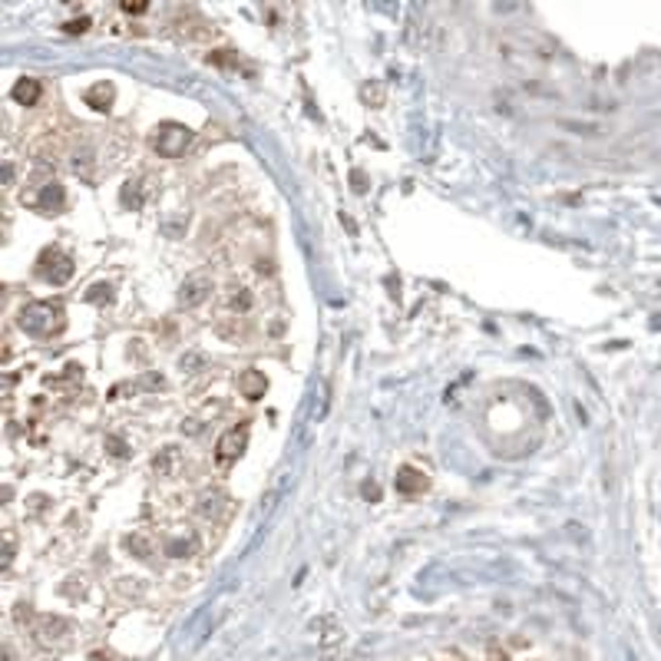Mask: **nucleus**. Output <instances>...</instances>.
I'll use <instances>...</instances> for the list:
<instances>
[{"label": "nucleus", "mask_w": 661, "mask_h": 661, "mask_svg": "<svg viewBox=\"0 0 661 661\" xmlns=\"http://www.w3.org/2000/svg\"><path fill=\"white\" fill-rule=\"evenodd\" d=\"M63 324H66V311H63V304H53V301H37L20 311V328L33 337H50Z\"/></svg>", "instance_id": "nucleus-1"}, {"label": "nucleus", "mask_w": 661, "mask_h": 661, "mask_svg": "<svg viewBox=\"0 0 661 661\" xmlns=\"http://www.w3.org/2000/svg\"><path fill=\"white\" fill-rule=\"evenodd\" d=\"M37 274L46 285H66L73 278V258L60 252V248H44L37 258Z\"/></svg>", "instance_id": "nucleus-2"}, {"label": "nucleus", "mask_w": 661, "mask_h": 661, "mask_svg": "<svg viewBox=\"0 0 661 661\" xmlns=\"http://www.w3.org/2000/svg\"><path fill=\"white\" fill-rule=\"evenodd\" d=\"M189 142H192V129L182 126V122H162V126L156 129V139H152L156 152L165 156V159H179Z\"/></svg>", "instance_id": "nucleus-3"}, {"label": "nucleus", "mask_w": 661, "mask_h": 661, "mask_svg": "<svg viewBox=\"0 0 661 661\" xmlns=\"http://www.w3.org/2000/svg\"><path fill=\"white\" fill-rule=\"evenodd\" d=\"M245 443H248V427H245V423H241V427H232V430H225V434H222V440H218V447H215V456H218V463L228 466L241 450H245Z\"/></svg>", "instance_id": "nucleus-4"}, {"label": "nucleus", "mask_w": 661, "mask_h": 661, "mask_svg": "<svg viewBox=\"0 0 661 661\" xmlns=\"http://www.w3.org/2000/svg\"><path fill=\"white\" fill-rule=\"evenodd\" d=\"M209 291H212V281H209V278H205V274H192V278H185L179 301L185 304V308H198L202 301L209 298Z\"/></svg>", "instance_id": "nucleus-5"}, {"label": "nucleus", "mask_w": 661, "mask_h": 661, "mask_svg": "<svg viewBox=\"0 0 661 661\" xmlns=\"http://www.w3.org/2000/svg\"><path fill=\"white\" fill-rule=\"evenodd\" d=\"M83 100H86V106H93L96 113H106V109L113 106V100H116V90H113V83L103 80V83H93Z\"/></svg>", "instance_id": "nucleus-6"}, {"label": "nucleus", "mask_w": 661, "mask_h": 661, "mask_svg": "<svg viewBox=\"0 0 661 661\" xmlns=\"http://www.w3.org/2000/svg\"><path fill=\"white\" fill-rule=\"evenodd\" d=\"M397 493H420V490H427V476H423L420 469H413V466H404V469H397Z\"/></svg>", "instance_id": "nucleus-7"}, {"label": "nucleus", "mask_w": 661, "mask_h": 661, "mask_svg": "<svg viewBox=\"0 0 661 661\" xmlns=\"http://www.w3.org/2000/svg\"><path fill=\"white\" fill-rule=\"evenodd\" d=\"M239 391L245 393L248 400H261L265 391H268V380H265L261 371H245V374L239 377Z\"/></svg>", "instance_id": "nucleus-8"}, {"label": "nucleus", "mask_w": 661, "mask_h": 661, "mask_svg": "<svg viewBox=\"0 0 661 661\" xmlns=\"http://www.w3.org/2000/svg\"><path fill=\"white\" fill-rule=\"evenodd\" d=\"M40 93H44L40 80H33V76H24V80H17V83H14L10 96H14L20 106H33L37 100H40Z\"/></svg>", "instance_id": "nucleus-9"}, {"label": "nucleus", "mask_w": 661, "mask_h": 661, "mask_svg": "<svg viewBox=\"0 0 661 661\" xmlns=\"http://www.w3.org/2000/svg\"><path fill=\"white\" fill-rule=\"evenodd\" d=\"M37 205H40L44 212H60L63 209V185L60 182H46L44 196L37 198Z\"/></svg>", "instance_id": "nucleus-10"}, {"label": "nucleus", "mask_w": 661, "mask_h": 661, "mask_svg": "<svg viewBox=\"0 0 661 661\" xmlns=\"http://www.w3.org/2000/svg\"><path fill=\"white\" fill-rule=\"evenodd\" d=\"M57 631H66V625H63L60 618H46L44 629H40V642H46V645H50V638H60Z\"/></svg>", "instance_id": "nucleus-11"}, {"label": "nucleus", "mask_w": 661, "mask_h": 661, "mask_svg": "<svg viewBox=\"0 0 661 661\" xmlns=\"http://www.w3.org/2000/svg\"><path fill=\"white\" fill-rule=\"evenodd\" d=\"M126 546H129V549H136V552H139V559H149V556H152L149 542L142 539V536H129V539H126Z\"/></svg>", "instance_id": "nucleus-12"}, {"label": "nucleus", "mask_w": 661, "mask_h": 661, "mask_svg": "<svg viewBox=\"0 0 661 661\" xmlns=\"http://www.w3.org/2000/svg\"><path fill=\"white\" fill-rule=\"evenodd\" d=\"M86 298H90V301H103V298L109 301V298H113V288H109V285H96L90 295H86Z\"/></svg>", "instance_id": "nucleus-13"}, {"label": "nucleus", "mask_w": 661, "mask_h": 661, "mask_svg": "<svg viewBox=\"0 0 661 661\" xmlns=\"http://www.w3.org/2000/svg\"><path fill=\"white\" fill-rule=\"evenodd\" d=\"M86 27H90V20H86V17H83V20H70V24H66V33H83Z\"/></svg>", "instance_id": "nucleus-14"}, {"label": "nucleus", "mask_w": 661, "mask_h": 661, "mask_svg": "<svg viewBox=\"0 0 661 661\" xmlns=\"http://www.w3.org/2000/svg\"><path fill=\"white\" fill-rule=\"evenodd\" d=\"M122 10H126V14H142L146 3H122Z\"/></svg>", "instance_id": "nucleus-15"}, {"label": "nucleus", "mask_w": 661, "mask_h": 661, "mask_svg": "<svg viewBox=\"0 0 661 661\" xmlns=\"http://www.w3.org/2000/svg\"><path fill=\"white\" fill-rule=\"evenodd\" d=\"M109 447H113V453H116V456H122V453H126V450H122L120 440H109Z\"/></svg>", "instance_id": "nucleus-16"}]
</instances>
